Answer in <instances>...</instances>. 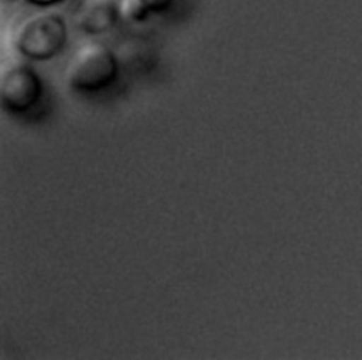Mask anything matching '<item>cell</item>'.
<instances>
[{
    "instance_id": "cell-5",
    "label": "cell",
    "mask_w": 362,
    "mask_h": 360,
    "mask_svg": "<svg viewBox=\"0 0 362 360\" xmlns=\"http://www.w3.org/2000/svg\"><path fill=\"white\" fill-rule=\"evenodd\" d=\"M175 0H122L120 11L124 18L141 23L153 16L165 13Z\"/></svg>"
},
{
    "instance_id": "cell-1",
    "label": "cell",
    "mask_w": 362,
    "mask_h": 360,
    "mask_svg": "<svg viewBox=\"0 0 362 360\" xmlns=\"http://www.w3.org/2000/svg\"><path fill=\"white\" fill-rule=\"evenodd\" d=\"M66 40L68 27L59 14L37 13L17 27L13 44L28 59L48 61L62 51Z\"/></svg>"
},
{
    "instance_id": "cell-6",
    "label": "cell",
    "mask_w": 362,
    "mask_h": 360,
    "mask_svg": "<svg viewBox=\"0 0 362 360\" xmlns=\"http://www.w3.org/2000/svg\"><path fill=\"white\" fill-rule=\"evenodd\" d=\"M24 1L28 4L37 6V7H51V6L62 3L64 0H24Z\"/></svg>"
},
{
    "instance_id": "cell-3",
    "label": "cell",
    "mask_w": 362,
    "mask_h": 360,
    "mask_svg": "<svg viewBox=\"0 0 362 360\" xmlns=\"http://www.w3.org/2000/svg\"><path fill=\"white\" fill-rule=\"evenodd\" d=\"M42 93L38 73L25 64H10L1 72L0 96L3 104L14 113L27 112Z\"/></svg>"
},
{
    "instance_id": "cell-2",
    "label": "cell",
    "mask_w": 362,
    "mask_h": 360,
    "mask_svg": "<svg viewBox=\"0 0 362 360\" xmlns=\"http://www.w3.org/2000/svg\"><path fill=\"white\" fill-rule=\"evenodd\" d=\"M119 62L112 49L99 42L82 45L66 68V80L72 89L95 93L112 85L117 76Z\"/></svg>"
},
{
    "instance_id": "cell-4",
    "label": "cell",
    "mask_w": 362,
    "mask_h": 360,
    "mask_svg": "<svg viewBox=\"0 0 362 360\" xmlns=\"http://www.w3.org/2000/svg\"><path fill=\"white\" fill-rule=\"evenodd\" d=\"M120 14V4L113 0H90L79 13L78 25L89 35L105 34L117 24Z\"/></svg>"
}]
</instances>
